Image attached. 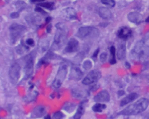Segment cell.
<instances>
[{"label":"cell","instance_id":"6","mask_svg":"<svg viewBox=\"0 0 149 119\" xmlns=\"http://www.w3.org/2000/svg\"><path fill=\"white\" fill-rule=\"evenodd\" d=\"M91 35L95 36L98 35L99 31L95 28H93L91 26H86L81 27L79 29L77 34V36L79 38L83 39Z\"/></svg>","mask_w":149,"mask_h":119},{"label":"cell","instance_id":"37","mask_svg":"<svg viewBox=\"0 0 149 119\" xmlns=\"http://www.w3.org/2000/svg\"><path fill=\"white\" fill-rule=\"evenodd\" d=\"M99 88V86H97V85H95L92 86L91 87L90 89L91 90H96L98 88Z\"/></svg>","mask_w":149,"mask_h":119},{"label":"cell","instance_id":"38","mask_svg":"<svg viewBox=\"0 0 149 119\" xmlns=\"http://www.w3.org/2000/svg\"><path fill=\"white\" fill-rule=\"evenodd\" d=\"M108 25H109V23H107V22H102V23H100L99 25L101 27H106L108 26Z\"/></svg>","mask_w":149,"mask_h":119},{"label":"cell","instance_id":"16","mask_svg":"<svg viewBox=\"0 0 149 119\" xmlns=\"http://www.w3.org/2000/svg\"><path fill=\"white\" fill-rule=\"evenodd\" d=\"M87 101H83L77 108L76 113L74 116V119H80L85 111V104Z\"/></svg>","mask_w":149,"mask_h":119},{"label":"cell","instance_id":"5","mask_svg":"<svg viewBox=\"0 0 149 119\" xmlns=\"http://www.w3.org/2000/svg\"><path fill=\"white\" fill-rule=\"evenodd\" d=\"M101 76L102 74L100 71L98 70H93L85 77L82 80V83L85 85H90L99 81Z\"/></svg>","mask_w":149,"mask_h":119},{"label":"cell","instance_id":"22","mask_svg":"<svg viewBox=\"0 0 149 119\" xmlns=\"http://www.w3.org/2000/svg\"><path fill=\"white\" fill-rule=\"evenodd\" d=\"M37 5L40 7H44L50 10H52L54 9L55 7V3L53 2H43V3H39Z\"/></svg>","mask_w":149,"mask_h":119},{"label":"cell","instance_id":"44","mask_svg":"<svg viewBox=\"0 0 149 119\" xmlns=\"http://www.w3.org/2000/svg\"><path fill=\"white\" fill-rule=\"evenodd\" d=\"M145 21L146 22H149V16L147 17V18L146 19V20Z\"/></svg>","mask_w":149,"mask_h":119},{"label":"cell","instance_id":"20","mask_svg":"<svg viewBox=\"0 0 149 119\" xmlns=\"http://www.w3.org/2000/svg\"><path fill=\"white\" fill-rule=\"evenodd\" d=\"M67 16L66 17L69 19H74L77 17V13L75 10L72 7L66 8L65 10Z\"/></svg>","mask_w":149,"mask_h":119},{"label":"cell","instance_id":"3","mask_svg":"<svg viewBox=\"0 0 149 119\" xmlns=\"http://www.w3.org/2000/svg\"><path fill=\"white\" fill-rule=\"evenodd\" d=\"M11 42L15 44L17 41L26 31V28L24 26L17 23H13L9 28Z\"/></svg>","mask_w":149,"mask_h":119},{"label":"cell","instance_id":"24","mask_svg":"<svg viewBox=\"0 0 149 119\" xmlns=\"http://www.w3.org/2000/svg\"><path fill=\"white\" fill-rule=\"evenodd\" d=\"M110 52L111 55V58L109 61V63L111 65H114L116 63V49L114 46H111L110 49Z\"/></svg>","mask_w":149,"mask_h":119},{"label":"cell","instance_id":"32","mask_svg":"<svg viewBox=\"0 0 149 119\" xmlns=\"http://www.w3.org/2000/svg\"><path fill=\"white\" fill-rule=\"evenodd\" d=\"M35 10L37 12H38V13H41L43 15H45V14H47L46 12L40 7H36V8L35 9Z\"/></svg>","mask_w":149,"mask_h":119},{"label":"cell","instance_id":"29","mask_svg":"<svg viewBox=\"0 0 149 119\" xmlns=\"http://www.w3.org/2000/svg\"><path fill=\"white\" fill-rule=\"evenodd\" d=\"M55 26L58 30H60L65 31V26L64 23H61V22L56 24Z\"/></svg>","mask_w":149,"mask_h":119},{"label":"cell","instance_id":"25","mask_svg":"<svg viewBox=\"0 0 149 119\" xmlns=\"http://www.w3.org/2000/svg\"><path fill=\"white\" fill-rule=\"evenodd\" d=\"M16 7L19 10H22L26 7V4L23 1H18L16 3Z\"/></svg>","mask_w":149,"mask_h":119},{"label":"cell","instance_id":"43","mask_svg":"<svg viewBox=\"0 0 149 119\" xmlns=\"http://www.w3.org/2000/svg\"><path fill=\"white\" fill-rule=\"evenodd\" d=\"M144 119H149V113L147 114V115H146V116H145Z\"/></svg>","mask_w":149,"mask_h":119},{"label":"cell","instance_id":"1","mask_svg":"<svg viewBox=\"0 0 149 119\" xmlns=\"http://www.w3.org/2000/svg\"><path fill=\"white\" fill-rule=\"evenodd\" d=\"M149 105V100L142 98L118 112V116H135L143 112Z\"/></svg>","mask_w":149,"mask_h":119},{"label":"cell","instance_id":"11","mask_svg":"<svg viewBox=\"0 0 149 119\" xmlns=\"http://www.w3.org/2000/svg\"><path fill=\"white\" fill-rule=\"evenodd\" d=\"M139 96V95L136 93H132L129 94L121 100L120 103V106H125L128 104L133 102L134 101L138 99Z\"/></svg>","mask_w":149,"mask_h":119},{"label":"cell","instance_id":"36","mask_svg":"<svg viewBox=\"0 0 149 119\" xmlns=\"http://www.w3.org/2000/svg\"><path fill=\"white\" fill-rule=\"evenodd\" d=\"M125 94V92L123 90H119L117 92V95L119 97L123 96Z\"/></svg>","mask_w":149,"mask_h":119},{"label":"cell","instance_id":"12","mask_svg":"<svg viewBox=\"0 0 149 119\" xmlns=\"http://www.w3.org/2000/svg\"><path fill=\"white\" fill-rule=\"evenodd\" d=\"M132 35V31L130 28L123 27L117 31V35L119 38L123 40H127Z\"/></svg>","mask_w":149,"mask_h":119},{"label":"cell","instance_id":"39","mask_svg":"<svg viewBox=\"0 0 149 119\" xmlns=\"http://www.w3.org/2000/svg\"><path fill=\"white\" fill-rule=\"evenodd\" d=\"M52 17H47L45 19L46 22L49 23L52 20Z\"/></svg>","mask_w":149,"mask_h":119},{"label":"cell","instance_id":"42","mask_svg":"<svg viewBox=\"0 0 149 119\" xmlns=\"http://www.w3.org/2000/svg\"><path fill=\"white\" fill-rule=\"evenodd\" d=\"M44 119H52L51 117L49 115H47L46 116H45V118H44Z\"/></svg>","mask_w":149,"mask_h":119},{"label":"cell","instance_id":"15","mask_svg":"<svg viewBox=\"0 0 149 119\" xmlns=\"http://www.w3.org/2000/svg\"><path fill=\"white\" fill-rule=\"evenodd\" d=\"M99 13L100 17L104 19H109L112 17V14L111 11L106 7H100L99 9Z\"/></svg>","mask_w":149,"mask_h":119},{"label":"cell","instance_id":"8","mask_svg":"<svg viewBox=\"0 0 149 119\" xmlns=\"http://www.w3.org/2000/svg\"><path fill=\"white\" fill-rule=\"evenodd\" d=\"M26 63L24 66V71L26 76L32 75L34 72V61L32 56L28 55L25 58Z\"/></svg>","mask_w":149,"mask_h":119},{"label":"cell","instance_id":"21","mask_svg":"<svg viewBox=\"0 0 149 119\" xmlns=\"http://www.w3.org/2000/svg\"><path fill=\"white\" fill-rule=\"evenodd\" d=\"M106 108V105L104 104L97 103L92 106V109L95 112H102Z\"/></svg>","mask_w":149,"mask_h":119},{"label":"cell","instance_id":"26","mask_svg":"<svg viewBox=\"0 0 149 119\" xmlns=\"http://www.w3.org/2000/svg\"><path fill=\"white\" fill-rule=\"evenodd\" d=\"M101 2L104 5L110 6L111 7H114L116 5L114 0H101Z\"/></svg>","mask_w":149,"mask_h":119},{"label":"cell","instance_id":"18","mask_svg":"<svg viewBox=\"0 0 149 119\" xmlns=\"http://www.w3.org/2000/svg\"><path fill=\"white\" fill-rule=\"evenodd\" d=\"M128 19L130 21L135 23H139L141 21V15L136 12H131L128 15Z\"/></svg>","mask_w":149,"mask_h":119},{"label":"cell","instance_id":"33","mask_svg":"<svg viewBox=\"0 0 149 119\" xmlns=\"http://www.w3.org/2000/svg\"><path fill=\"white\" fill-rule=\"evenodd\" d=\"M19 16V15L17 12H13L10 15V17H11L12 19H17Z\"/></svg>","mask_w":149,"mask_h":119},{"label":"cell","instance_id":"17","mask_svg":"<svg viewBox=\"0 0 149 119\" xmlns=\"http://www.w3.org/2000/svg\"><path fill=\"white\" fill-rule=\"evenodd\" d=\"M40 17L36 15L31 14L27 15L25 17L26 22L29 24H32L33 25H36V23L40 21Z\"/></svg>","mask_w":149,"mask_h":119},{"label":"cell","instance_id":"30","mask_svg":"<svg viewBox=\"0 0 149 119\" xmlns=\"http://www.w3.org/2000/svg\"><path fill=\"white\" fill-rule=\"evenodd\" d=\"M107 58V54L106 52H103L100 55V61L101 62H104L106 61Z\"/></svg>","mask_w":149,"mask_h":119},{"label":"cell","instance_id":"28","mask_svg":"<svg viewBox=\"0 0 149 119\" xmlns=\"http://www.w3.org/2000/svg\"><path fill=\"white\" fill-rule=\"evenodd\" d=\"M64 117V114L61 111L55 112L53 115L52 119H62Z\"/></svg>","mask_w":149,"mask_h":119},{"label":"cell","instance_id":"9","mask_svg":"<svg viewBox=\"0 0 149 119\" xmlns=\"http://www.w3.org/2000/svg\"><path fill=\"white\" fill-rule=\"evenodd\" d=\"M94 100L99 103H107L110 101V95L107 90H102L94 96Z\"/></svg>","mask_w":149,"mask_h":119},{"label":"cell","instance_id":"7","mask_svg":"<svg viewBox=\"0 0 149 119\" xmlns=\"http://www.w3.org/2000/svg\"><path fill=\"white\" fill-rule=\"evenodd\" d=\"M21 67L17 63L12 65L9 70V77L11 82L16 84L19 81L20 76Z\"/></svg>","mask_w":149,"mask_h":119},{"label":"cell","instance_id":"31","mask_svg":"<svg viewBox=\"0 0 149 119\" xmlns=\"http://www.w3.org/2000/svg\"><path fill=\"white\" fill-rule=\"evenodd\" d=\"M26 43L28 45L30 46L33 47L35 45V41L32 38H29L26 40Z\"/></svg>","mask_w":149,"mask_h":119},{"label":"cell","instance_id":"14","mask_svg":"<svg viewBox=\"0 0 149 119\" xmlns=\"http://www.w3.org/2000/svg\"><path fill=\"white\" fill-rule=\"evenodd\" d=\"M83 74L79 68L74 67L72 68L70 73V79L76 80H79L83 77Z\"/></svg>","mask_w":149,"mask_h":119},{"label":"cell","instance_id":"27","mask_svg":"<svg viewBox=\"0 0 149 119\" xmlns=\"http://www.w3.org/2000/svg\"><path fill=\"white\" fill-rule=\"evenodd\" d=\"M92 67V63L90 60H86L84 62L83 67L86 70H90Z\"/></svg>","mask_w":149,"mask_h":119},{"label":"cell","instance_id":"19","mask_svg":"<svg viewBox=\"0 0 149 119\" xmlns=\"http://www.w3.org/2000/svg\"><path fill=\"white\" fill-rule=\"evenodd\" d=\"M126 56V47L125 44H120L118 46L117 51V58L119 60H122L125 59Z\"/></svg>","mask_w":149,"mask_h":119},{"label":"cell","instance_id":"10","mask_svg":"<svg viewBox=\"0 0 149 119\" xmlns=\"http://www.w3.org/2000/svg\"><path fill=\"white\" fill-rule=\"evenodd\" d=\"M79 42L75 39L72 38L68 42V44L65 48V51L68 53H72L77 51L79 48Z\"/></svg>","mask_w":149,"mask_h":119},{"label":"cell","instance_id":"13","mask_svg":"<svg viewBox=\"0 0 149 119\" xmlns=\"http://www.w3.org/2000/svg\"><path fill=\"white\" fill-rule=\"evenodd\" d=\"M46 113V109L42 106H39L34 109L31 112V118H37L43 116Z\"/></svg>","mask_w":149,"mask_h":119},{"label":"cell","instance_id":"41","mask_svg":"<svg viewBox=\"0 0 149 119\" xmlns=\"http://www.w3.org/2000/svg\"><path fill=\"white\" fill-rule=\"evenodd\" d=\"M125 66H126V68H128V69H130L131 67L130 65V63H128V62H126V63H125Z\"/></svg>","mask_w":149,"mask_h":119},{"label":"cell","instance_id":"34","mask_svg":"<svg viewBox=\"0 0 149 119\" xmlns=\"http://www.w3.org/2000/svg\"><path fill=\"white\" fill-rule=\"evenodd\" d=\"M99 52H100V49H97L95 51V52H94V53H93V56H92V57H93V58H97Z\"/></svg>","mask_w":149,"mask_h":119},{"label":"cell","instance_id":"4","mask_svg":"<svg viewBox=\"0 0 149 119\" xmlns=\"http://www.w3.org/2000/svg\"><path fill=\"white\" fill-rule=\"evenodd\" d=\"M67 73V67L65 65L61 66L57 72L55 79L52 83V86L55 88H59L66 77Z\"/></svg>","mask_w":149,"mask_h":119},{"label":"cell","instance_id":"35","mask_svg":"<svg viewBox=\"0 0 149 119\" xmlns=\"http://www.w3.org/2000/svg\"><path fill=\"white\" fill-rule=\"evenodd\" d=\"M52 28V25L51 24L48 25L46 28L47 32V33H50L51 32Z\"/></svg>","mask_w":149,"mask_h":119},{"label":"cell","instance_id":"40","mask_svg":"<svg viewBox=\"0 0 149 119\" xmlns=\"http://www.w3.org/2000/svg\"><path fill=\"white\" fill-rule=\"evenodd\" d=\"M45 0H31V1L32 2H41V1H43Z\"/></svg>","mask_w":149,"mask_h":119},{"label":"cell","instance_id":"23","mask_svg":"<svg viewBox=\"0 0 149 119\" xmlns=\"http://www.w3.org/2000/svg\"><path fill=\"white\" fill-rule=\"evenodd\" d=\"M29 48L28 46L26 45L23 42H21L20 45L17 46L16 47V51L19 54H22L24 52L29 49Z\"/></svg>","mask_w":149,"mask_h":119},{"label":"cell","instance_id":"2","mask_svg":"<svg viewBox=\"0 0 149 119\" xmlns=\"http://www.w3.org/2000/svg\"><path fill=\"white\" fill-rule=\"evenodd\" d=\"M132 57L141 61L149 56V34L142 40L138 42L131 52Z\"/></svg>","mask_w":149,"mask_h":119}]
</instances>
